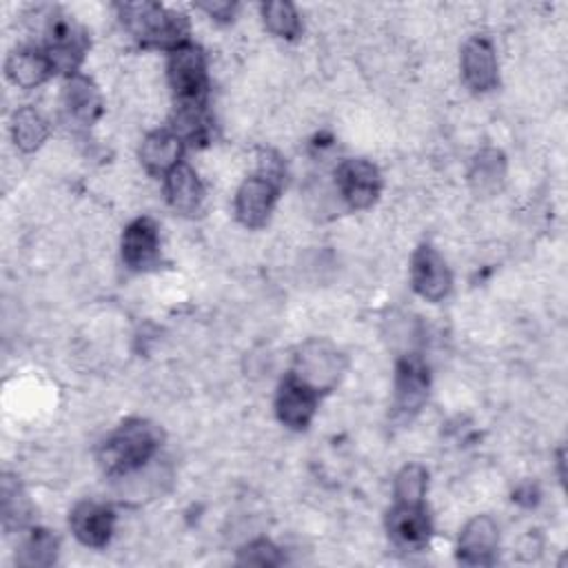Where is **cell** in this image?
<instances>
[{
	"label": "cell",
	"instance_id": "cell-14",
	"mask_svg": "<svg viewBox=\"0 0 568 568\" xmlns=\"http://www.w3.org/2000/svg\"><path fill=\"white\" fill-rule=\"evenodd\" d=\"M160 257L158 224L151 217L133 220L122 235V260L133 271H146L155 266Z\"/></svg>",
	"mask_w": 568,
	"mask_h": 568
},
{
	"label": "cell",
	"instance_id": "cell-13",
	"mask_svg": "<svg viewBox=\"0 0 568 568\" xmlns=\"http://www.w3.org/2000/svg\"><path fill=\"white\" fill-rule=\"evenodd\" d=\"M115 515L106 504L100 501H80L69 517V526L75 539L91 548H102L113 535Z\"/></svg>",
	"mask_w": 568,
	"mask_h": 568
},
{
	"label": "cell",
	"instance_id": "cell-1",
	"mask_svg": "<svg viewBox=\"0 0 568 568\" xmlns=\"http://www.w3.org/2000/svg\"><path fill=\"white\" fill-rule=\"evenodd\" d=\"M162 430L146 419H129L100 446L98 462L106 475L129 477L142 470L160 450Z\"/></svg>",
	"mask_w": 568,
	"mask_h": 568
},
{
	"label": "cell",
	"instance_id": "cell-2",
	"mask_svg": "<svg viewBox=\"0 0 568 568\" xmlns=\"http://www.w3.org/2000/svg\"><path fill=\"white\" fill-rule=\"evenodd\" d=\"M120 16L126 29L144 47L178 49L189 42V20L182 13L169 11L155 2L120 4Z\"/></svg>",
	"mask_w": 568,
	"mask_h": 568
},
{
	"label": "cell",
	"instance_id": "cell-21",
	"mask_svg": "<svg viewBox=\"0 0 568 568\" xmlns=\"http://www.w3.org/2000/svg\"><path fill=\"white\" fill-rule=\"evenodd\" d=\"M0 513H2V528L9 530H22L29 524L31 506L29 499L18 484L13 475H2L0 481Z\"/></svg>",
	"mask_w": 568,
	"mask_h": 568
},
{
	"label": "cell",
	"instance_id": "cell-15",
	"mask_svg": "<svg viewBox=\"0 0 568 568\" xmlns=\"http://www.w3.org/2000/svg\"><path fill=\"white\" fill-rule=\"evenodd\" d=\"M462 75L468 89L484 93L497 87V58L486 38H470L462 49Z\"/></svg>",
	"mask_w": 568,
	"mask_h": 568
},
{
	"label": "cell",
	"instance_id": "cell-9",
	"mask_svg": "<svg viewBox=\"0 0 568 568\" xmlns=\"http://www.w3.org/2000/svg\"><path fill=\"white\" fill-rule=\"evenodd\" d=\"M428 395V366L419 355H404L395 368V413L410 417Z\"/></svg>",
	"mask_w": 568,
	"mask_h": 568
},
{
	"label": "cell",
	"instance_id": "cell-10",
	"mask_svg": "<svg viewBox=\"0 0 568 568\" xmlns=\"http://www.w3.org/2000/svg\"><path fill=\"white\" fill-rule=\"evenodd\" d=\"M386 530L397 546L406 550H419L428 544L433 526L422 504L397 501L386 515Z\"/></svg>",
	"mask_w": 568,
	"mask_h": 568
},
{
	"label": "cell",
	"instance_id": "cell-28",
	"mask_svg": "<svg viewBox=\"0 0 568 568\" xmlns=\"http://www.w3.org/2000/svg\"><path fill=\"white\" fill-rule=\"evenodd\" d=\"M202 9L206 13H211L213 18H217V20H229L233 16L235 4H231V2H213V4H202Z\"/></svg>",
	"mask_w": 568,
	"mask_h": 568
},
{
	"label": "cell",
	"instance_id": "cell-22",
	"mask_svg": "<svg viewBox=\"0 0 568 568\" xmlns=\"http://www.w3.org/2000/svg\"><path fill=\"white\" fill-rule=\"evenodd\" d=\"M58 557V539L47 528H31L18 541L16 564L20 566H51Z\"/></svg>",
	"mask_w": 568,
	"mask_h": 568
},
{
	"label": "cell",
	"instance_id": "cell-4",
	"mask_svg": "<svg viewBox=\"0 0 568 568\" xmlns=\"http://www.w3.org/2000/svg\"><path fill=\"white\" fill-rule=\"evenodd\" d=\"M346 368V357L324 339H308L295 353V368L304 384H308L317 393L331 390Z\"/></svg>",
	"mask_w": 568,
	"mask_h": 568
},
{
	"label": "cell",
	"instance_id": "cell-12",
	"mask_svg": "<svg viewBox=\"0 0 568 568\" xmlns=\"http://www.w3.org/2000/svg\"><path fill=\"white\" fill-rule=\"evenodd\" d=\"M497 546H499L497 524L488 515H477L464 526L459 535L457 557L462 564H468V566H488L495 561Z\"/></svg>",
	"mask_w": 568,
	"mask_h": 568
},
{
	"label": "cell",
	"instance_id": "cell-8",
	"mask_svg": "<svg viewBox=\"0 0 568 568\" xmlns=\"http://www.w3.org/2000/svg\"><path fill=\"white\" fill-rule=\"evenodd\" d=\"M413 288L428 302H439L448 295L453 277L444 257L428 244H422L410 260Z\"/></svg>",
	"mask_w": 568,
	"mask_h": 568
},
{
	"label": "cell",
	"instance_id": "cell-17",
	"mask_svg": "<svg viewBox=\"0 0 568 568\" xmlns=\"http://www.w3.org/2000/svg\"><path fill=\"white\" fill-rule=\"evenodd\" d=\"M164 193L171 209L182 215H195L204 204V186L197 173L184 162L164 175Z\"/></svg>",
	"mask_w": 568,
	"mask_h": 568
},
{
	"label": "cell",
	"instance_id": "cell-25",
	"mask_svg": "<svg viewBox=\"0 0 568 568\" xmlns=\"http://www.w3.org/2000/svg\"><path fill=\"white\" fill-rule=\"evenodd\" d=\"M428 473L419 464H408L395 475V499L399 504H422L426 495Z\"/></svg>",
	"mask_w": 568,
	"mask_h": 568
},
{
	"label": "cell",
	"instance_id": "cell-3",
	"mask_svg": "<svg viewBox=\"0 0 568 568\" xmlns=\"http://www.w3.org/2000/svg\"><path fill=\"white\" fill-rule=\"evenodd\" d=\"M166 75L175 95V106H204L206 62L200 47L186 42L171 51Z\"/></svg>",
	"mask_w": 568,
	"mask_h": 568
},
{
	"label": "cell",
	"instance_id": "cell-11",
	"mask_svg": "<svg viewBox=\"0 0 568 568\" xmlns=\"http://www.w3.org/2000/svg\"><path fill=\"white\" fill-rule=\"evenodd\" d=\"M277 191L280 186L260 175L244 180L235 195V215L240 224H244L246 229L264 226L273 213Z\"/></svg>",
	"mask_w": 568,
	"mask_h": 568
},
{
	"label": "cell",
	"instance_id": "cell-27",
	"mask_svg": "<svg viewBox=\"0 0 568 568\" xmlns=\"http://www.w3.org/2000/svg\"><path fill=\"white\" fill-rule=\"evenodd\" d=\"M257 175L273 182L275 186H282L284 180V162L275 151H262L257 160Z\"/></svg>",
	"mask_w": 568,
	"mask_h": 568
},
{
	"label": "cell",
	"instance_id": "cell-16",
	"mask_svg": "<svg viewBox=\"0 0 568 568\" xmlns=\"http://www.w3.org/2000/svg\"><path fill=\"white\" fill-rule=\"evenodd\" d=\"M62 111L78 126H91L102 113V98L87 75H69L62 87Z\"/></svg>",
	"mask_w": 568,
	"mask_h": 568
},
{
	"label": "cell",
	"instance_id": "cell-26",
	"mask_svg": "<svg viewBox=\"0 0 568 568\" xmlns=\"http://www.w3.org/2000/svg\"><path fill=\"white\" fill-rule=\"evenodd\" d=\"M284 561V557L280 555V550L266 541V539H255L251 544H246L240 552H237V564H251V566H280Z\"/></svg>",
	"mask_w": 568,
	"mask_h": 568
},
{
	"label": "cell",
	"instance_id": "cell-6",
	"mask_svg": "<svg viewBox=\"0 0 568 568\" xmlns=\"http://www.w3.org/2000/svg\"><path fill=\"white\" fill-rule=\"evenodd\" d=\"M335 184L351 209H368L382 191V175L368 160H344L335 171Z\"/></svg>",
	"mask_w": 568,
	"mask_h": 568
},
{
	"label": "cell",
	"instance_id": "cell-23",
	"mask_svg": "<svg viewBox=\"0 0 568 568\" xmlns=\"http://www.w3.org/2000/svg\"><path fill=\"white\" fill-rule=\"evenodd\" d=\"M11 135L20 151L31 153L42 146V142L49 135V126L47 120L33 106H20L11 115Z\"/></svg>",
	"mask_w": 568,
	"mask_h": 568
},
{
	"label": "cell",
	"instance_id": "cell-20",
	"mask_svg": "<svg viewBox=\"0 0 568 568\" xmlns=\"http://www.w3.org/2000/svg\"><path fill=\"white\" fill-rule=\"evenodd\" d=\"M470 186L479 195H493L501 189L506 178V158L497 149H484L473 158L470 164Z\"/></svg>",
	"mask_w": 568,
	"mask_h": 568
},
{
	"label": "cell",
	"instance_id": "cell-19",
	"mask_svg": "<svg viewBox=\"0 0 568 568\" xmlns=\"http://www.w3.org/2000/svg\"><path fill=\"white\" fill-rule=\"evenodd\" d=\"M182 151H184V140L178 138L171 129H160L144 138L140 146V158L149 173L166 175L171 169H175L182 162L180 160Z\"/></svg>",
	"mask_w": 568,
	"mask_h": 568
},
{
	"label": "cell",
	"instance_id": "cell-7",
	"mask_svg": "<svg viewBox=\"0 0 568 568\" xmlns=\"http://www.w3.org/2000/svg\"><path fill=\"white\" fill-rule=\"evenodd\" d=\"M317 397H320L317 390H313L308 384H304L297 375L288 373L280 382L277 395H275L277 419L293 430H304L315 415Z\"/></svg>",
	"mask_w": 568,
	"mask_h": 568
},
{
	"label": "cell",
	"instance_id": "cell-5",
	"mask_svg": "<svg viewBox=\"0 0 568 568\" xmlns=\"http://www.w3.org/2000/svg\"><path fill=\"white\" fill-rule=\"evenodd\" d=\"M87 51L84 31L64 13L51 11L44 22V53L49 55L53 71L75 75L78 64Z\"/></svg>",
	"mask_w": 568,
	"mask_h": 568
},
{
	"label": "cell",
	"instance_id": "cell-18",
	"mask_svg": "<svg viewBox=\"0 0 568 568\" xmlns=\"http://www.w3.org/2000/svg\"><path fill=\"white\" fill-rule=\"evenodd\" d=\"M4 73L11 84L20 89H33L53 73V64L44 49L20 47L9 53L4 62Z\"/></svg>",
	"mask_w": 568,
	"mask_h": 568
},
{
	"label": "cell",
	"instance_id": "cell-24",
	"mask_svg": "<svg viewBox=\"0 0 568 568\" xmlns=\"http://www.w3.org/2000/svg\"><path fill=\"white\" fill-rule=\"evenodd\" d=\"M262 18L266 29L277 38H295L300 33V16L286 0H271L262 4Z\"/></svg>",
	"mask_w": 568,
	"mask_h": 568
}]
</instances>
